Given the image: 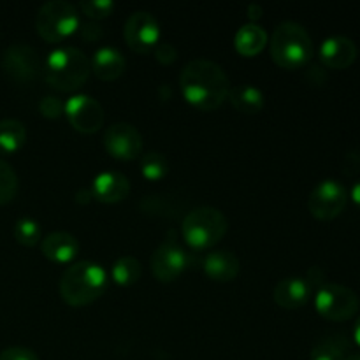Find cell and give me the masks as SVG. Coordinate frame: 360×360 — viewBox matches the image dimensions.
Returning a JSON list of instances; mask_svg holds the SVG:
<instances>
[{
  "label": "cell",
  "mask_w": 360,
  "mask_h": 360,
  "mask_svg": "<svg viewBox=\"0 0 360 360\" xmlns=\"http://www.w3.org/2000/svg\"><path fill=\"white\" fill-rule=\"evenodd\" d=\"M14 238L23 246H35L41 239V227L32 218H20L14 224Z\"/></svg>",
  "instance_id": "4316f807"
},
{
  "label": "cell",
  "mask_w": 360,
  "mask_h": 360,
  "mask_svg": "<svg viewBox=\"0 0 360 360\" xmlns=\"http://www.w3.org/2000/svg\"><path fill=\"white\" fill-rule=\"evenodd\" d=\"M0 360H39V357L30 348L11 347L0 352Z\"/></svg>",
  "instance_id": "4dcf8cb0"
},
{
  "label": "cell",
  "mask_w": 360,
  "mask_h": 360,
  "mask_svg": "<svg viewBox=\"0 0 360 360\" xmlns=\"http://www.w3.org/2000/svg\"><path fill=\"white\" fill-rule=\"evenodd\" d=\"M79 27V13L65 0H51L39 9L35 18L37 34L46 42H60L72 35Z\"/></svg>",
  "instance_id": "8992f818"
},
{
  "label": "cell",
  "mask_w": 360,
  "mask_h": 360,
  "mask_svg": "<svg viewBox=\"0 0 360 360\" xmlns=\"http://www.w3.org/2000/svg\"><path fill=\"white\" fill-rule=\"evenodd\" d=\"M311 294L313 288L306 278H285L274 287L273 299L280 308L297 309L309 301Z\"/></svg>",
  "instance_id": "9a60e30c"
},
{
  "label": "cell",
  "mask_w": 360,
  "mask_h": 360,
  "mask_svg": "<svg viewBox=\"0 0 360 360\" xmlns=\"http://www.w3.org/2000/svg\"><path fill=\"white\" fill-rule=\"evenodd\" d=\"M91 192H94L95 199L101 200V202L115 204L129 197L130 181L127 176L120 174V172L105 171L95 176Z\"/></svg>",
  "instance_id": "2e32d148"
},
{
  "label": "cell",
  "mask_w": 360,
  "mask_h": 360,
  "mask_svg": "<svg viewBox=\"0 0 360 360\" xmlns=\"http://www.w3.org/2000/svg\"><path fill=\"white\" fill-rule=\"evenodd\" d=\"M267 44V34L260 25L246 23L236 32L234 46L239 55L243 56H255L259 55Z\"/></svg>",
  "instance_id": "ffe728a7"
},
{
  "label": "cell",
  "mask_w": 360,
  "mask_h": 360,
  "mask_svg": "<svg viewBox=\"0 0 360 360\" xmlns=\"http://www.w3.org/2000/svg\"><path fill=\"white\" fill-rule=\"evenodd\" d=\"M348 345L340 338H326L311 350V360H348Z\"/></svg>",
  "instance_id": "cb8c5ba5"
},
{
  "label": "cell",
  "mask_w": 360,
  "mask_h": 360,
  "mask_svg": "<svg viewBox=\"0 0 360 360\" xmlns=\"http://www.w3.org/2000/svg\"><path fill=\"white\" fill-rule=\"evenodd\" d=\"M108 287L104 267L90 260H81L63 271L60 278V295L69 306H86L97 301Z\"/></svg>",
  "instance_id": "7a4b0ae2"
},
{
  "label": "cell",
  "mask_w": 360,
  "mask_h": 360,
  "mask_svg": "<svg viewBox=\"0 0 360 360\" xmlns=\"http://www.w3.org/2000/svg\"><path fill=\"white\" fill-rule=\"evenodd\" d=\"M313 51V41L302 25L283 21L274 28L271 37V56L281 69H301L311 60Z\"/></svg>",
  "instance_id": "277c9868"
},
{
  "label": "cell",
  "mask_w": 360,
  "mask_h": 360,
  "mask_svg": "<svg viewBox=\"0 0 360 360\" xmlns=\"http://www.w3.org/2000/svg\"><path fill=\"white\" fill-rule=\"evenodd\" d=\"M63 108H65V104H63L58 97H55V95H46V97H42V101L39 102V111H41V115L44 116V118L49 120L58 118L63 112Z\"/></svg>",
  "instance_id": "f1b7e54d"
},
{
  "label": "cell",
  "mask_w": 360,
  "mask_h": 360,
  "mask_svg": "<svg viewBox=\"0 0 360 360\" xmlns=\"http://www.w3.org/2000/svg\"><path fill=\"white\" fill-rule=\"evenodd\" d=\"M123 37L134 51L150 53L160 41V27L157 18L148 11H136L127 20Z\"/></svg>",
  "instance_id": "8fae6325"
},
{
  "label": "cell",
  "mask_w": 360,
  "mask_h": 360,
  "mask_svg": "<svg viewBox=\"0 0 360 360\" xmlns=\"http://www.w3.org/2000/svg\"><path fill=\"white\" fill-rule=\"evenodd\" d=\"M227 217L220 210L202 206L186 213L181 224V234L192 248L204 250L218 245L227 234Z\"/></svg>",
  "instance_id": "5b68a950"
},
{
  "label": "cell",
  "mask_w": 360,
  "mask_h": 360,
  "mask_svg": "<svg viewBox=\"0 0 360 360\" xmlns=\"http://www.w3.org/2000/svg\"><path fill=\"white\" fill-rule=\"evenodd\" d=\"M153 51L155 58L160 63H164V65H171V63L178 58V51H176V48L171 42H158V44L155 46Z\"/></svg>",
  "instance_id": "1f68e13d"
},
{
  "label": "cell",
  "mask_w": 360,
  "mask_h": 360,
  "mask_svg": "<svg viewBox=\"0 0 360 360\" xmlns=\"http://www.w3.org/2000/svg\"><path fill=\"white\" fill-rule=\"evenodd\" d=\"M104 146L118 160H136L143 151V136L130 123H112L104 134Z\"/></svg>",
  "instance_id": "4fadbf2b"
},
{
  "label": "cell",
  "mask_w": 360,
  "mask_h": 360,
  "mask_svg": "<svg viewBox=\"0 0 360 360\" xmlns=\"http://www.w3.org/2000/svg\"><path fill=\"white\" fill-rule=\"evenodd\" d=\"M229 101L238 111L245 115H255L266 104L264 94L253 84H238L229 91Z\"/></svg>",
  "instance_id": "44dd1931"
},
{
  "label": "cell",
  "mask_w": 360,
  "mask_h": 360,
  "mask_svg": "<svg viewBox=\"0 0 360 360\" xmlns=\"http://www.w3.org/2000/svg\"><path fill=\"white\" fill-rule=\"evenodd\" d=\"M262 14H264L262 6H259V4H250V6H248V18H250V20H259Z\"/></svg>",
  "instance_id": "d6a6232c"
},
{
  "label": "cell",
  "mask_w": 360,
  "mask_h": 360,
  "mask_svg": "<svg viewBox=\"0 0 360 360\" xmlns=\"http://www.w3.org/2000/svg\"><path fill=\"white\" fill-rule=\"evenodd\" d=\"M359 295L340 283H323L315 294L319 315L330 322H347L359 311Z\"/></svg>",
  "instance_id": "52a82bcc"
},
{
  "label": "cell",
  "mask_w": 360,
  "mask_h": 360,
  "mask_svg": "<svg viewBox=\"0 0 360 360\" xmlns=\"http://www.w3.org/2000/svg\"><path fill=\"white\" fill-rule=\"evenodd\" d=\"M357 44L345 35L327 37L320 46V60L326 67L334 70L348 69L357 60Z\"/></svg>",
  "instance_id": "5bb4252c"
},
{
  "label": "cell",
  "mask_w": 360,
  "mask_h": 360,
  "mask_svg": "<svg viewBox=\"0 0 360 360\" xmlns=\"http://www.w3.org/2000/svg\"><path fill=\"white\" fill-rule=\"evenodd\" d=\"M183 97L202 111H214L229 98L231 81L224 67L207 58L190 60L179 76Z\"/></svg>",
  "instance_id": "6da1fadb"
},
{
  "label": "cell",
  "mask_w": 360,
  "mask_h": 360,
  "mask_svg": "<svg viewBox=\"0 0 360 360\" xmlns=\"http://www.w3.org/2000/svg\"><path fill=\"white\" fill-rule=\"evenodd\" d=\"M188 253L185 252V248L179 246L172 231L169 232L167 239L155 250L150 259L151 271H153L155 278L162 283H171L176 278L181 276V273L188 267Z\"/></svg>",
  "instance_id": "30bf717a"
},
{
  "label": "cell",
  "mask_w": 360,
  "mask_h": 360,
  "mask_svg": "<svg viewBox=\"0 0 360 360\" xmlns=\"http://www.w3.org/2000/svg\"><path fill=\"white\" fill-rule=\"evenodd\" d=\"M354 340H355V343H357L360 347V316H359L357 322H355V326H354Z\"/></svg>",
  "instance_id": "e575fe53"
},
{
  "label": "cell",
  "mask_w": 360,
  "mask_h": 360,
  "mask_svg": "<svg viewBox=\"0 0 360 360\" xmlns=\"http://www.w3.org/2000/svg\"><path fill=\"white\" fill-rule=\"evenodd\" d=\"M239 269H241L239 259L229 250L211 252L204 260V273L218 283H229L238 278Z\"/></svg>",
  "instance_id": "e0dca14e"
},
{
  "label": "cell",
  "mask_w": 360,
  "mask_h": 360,
  "mask_svg": "<svg viewBox=\"0 0 360 360\" xmlns=\"http://www.w3.org/2000/svg\"><path fill=\"white\" fill-rule=\"evenodd\" d=\"M63 112L70 125L83 134H94L104 125V109L90 95H74L65 102Z\"/></svg>",
  "instance_id": "7c38bea8"
},
{
  "label": "cell",
  "mask_w": 360,
  "mask_h": 360,
  "mask_svg": "<svg viewBox=\"0 0 360 360\" xmlns=\"http://www.w3.org/2000/svg\"><path fill=\"white\" fill-rule=\"evenodd\" d=\"M350 199L354 200V204L357 207H360V179L352 186V192H350Z\"/></svg>",
  "instance_id": "836d02e7"
},
{
  "label": "cell",
  "mask_w": 360,
  "mask_h": 360,
  "mask_svg": "<svg viewBox=\"0 0 360 360\" xmlns=\"http://www.w3.org/2000/svg\"><path fill=\"white\" fill-rule=\"evenodd\" d=\"M79 9L88 18L101 20V18L109 16L115 11V4L111 0H83V2H79Z\"/></svg>",
  "instance_id": "83f0119b"
},
{
  "label": "cell",
  "mask_w": 360,
  "mask_h": 360,
  "mask_svg": "<svg viewBox=\"0 0 360 360\" xmlns=\"http://www.w3.org/2000/svg\"><path fill=\"white\" fill-rule=\"evenodd\" d=\"M169 171V162L164 153L160 151H150V153L141 157V172L150 181L162 179Z\"/></svg>",
  "instance_id": "d4e9b609"
},
{
  "label": "cell",
  "mask_w": 360,
  "mask_h": 360,
  "mask_svg": "<svg viewBox=\"0 0 360 360\" xmlns=\"http://www.w3.org/2000/svg\"><path fill=\"white\" fill-rule=\"evenodd\" d=\"M2 69L14 83L28 84L41 76L42 62L39 53L32 46L14 42L4 51Z\"/></svg>",
  "instance_id": "ba28073f"
},
{
  "label": "cell",
  "mask_w": 360,
  "mask_h": 360,
  "mask_svg": "<svg viewBox=\"0 0 360 360\" xmlns=\"http://www.w3.org/2000/svg\"><path fill=\"white\" fill-rule=\"evenodd\" d=\"M90 63L91 72L102 81L118 79L123 74V70H125V58H123V55L116 48H109V46L97 49Z\"/></svg>",
  "instance_id": "d6986e66"
},
{
  "label": "cell",
  "mask_w": 360,
  "mask_h": 360,
  "mask_svg": "<svg viewBox=\"0 0 360 360\" xmlns=\"http://www.w3.org/2000/svg\"><path fill=\"white\" fill-rule=\"evenodd\" d=\"M143 274V267L141 262L134 257H122L115 262L111 269V278L122 287H130V285L137 283Z\"/></svg>",
  "instance_id": "603a6c76"
},
{
  "label": "cell",
  "mask_w": 360,
  "mask_h": 360,
  "mask_svg": "<svg viewBox=\"0 0 360 360\" xmlns=\"http://www.w3.org/2000/svg\"><path fill=\"white\" fill-rule=\"evenodd\" d=\"M348 202V192L338 179H323L308 197V210L316 220L329 221L340 217Z\"/></svg>",
  "instance_id": "9c48e42d"
},
{
  "label": "cell",
  "mask_w": 360,
  "mask_h": 360,
  "mask_svg": "<svg viewBox=\"0 0 360 360\" xmlns=\"http://www.w3.org/2000/svg\"><path fill=\"white\" fill-rule=\"evenodd\" d=\"M27 129L20 120H0V155H13L23 148Z\"/></svg>",
  "instance_id": "7402d4cb"
},
{
  "label": "cell",
  "mask_w": 360,
  "mask_h": 360,
  "mask_svg": "<svg viewBox=\"0 0 360 360\" xmlns=\"http://www.w3.org/2000/svg\"><path fill=\"white\" fill-rule=\"evenodd\" d=\"M76 32H79V37L86 42H98L102 39V35H104L102 27L98 23H95V21L79 23Z\"/></svg>",
  "instance_id": "f546056e"
},
{
  "label": "cell",
  "mask_w": 360,
  "mask_h": 360,
  "mask_svg": "<svg viewBox=\"0 0 360 360\" xmlns=\"http://www.w3.org/2000/svg\"><path fill=\"white\" fill-rule=\"evenodd\" d=\"M348 360H360V354H355V355H350Z\"/></svg>",
  "instance_id": "d590c367"
},
{
  "label": "cell",
  "mask_w": 360,
  "mask_h": 360,
  "mask_svg": "<svg viewBox=\"0 0 360 360\" xmlns=\"http://www.w3.org/2000/svg\"><path fill=\"white\" fill-rule=\"evenodd\" d=\"M42 72H44L46 83L55 90L76 91L90 77L91 63L81 49L63 46L49 53Z\"/></svg>",
  "instance_id": "3957f363"
},
{
  "label": "cell",
  "mask_w": 360,
  "mask_h": 360,
  "mask_svg": "<svg viewBox=\"0 0 360 360\" xmlns=\"http://www.w3.org/2000/svg\"><path fill=\"white\" fill-rule=\"evenodd\" d=\"M18 188H20V183H18L16 172L6 160L0 158V206L14 200Z\"/></svg>",
  "instance_id": "484cf974"
},
{
  "label": "cell",
  "mask_w": 360,
  "mask_h": 360,
  "mask_svg": "<svg viewBox=\"0 0 360 360\" xmlns=\"http://www.w3.org/2000/svg\"><path fill=\"white\" fill-rule=\"evenodd\" d=\"M42 255L53 262H70L79 252V243L69 232H53L46 236L41 243Z\"/></svg>",
  "instance_id": "ac0fdd59"
}]
</instances>
